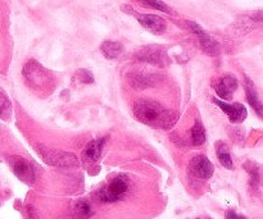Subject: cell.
Returning a JSON list of instances; mask_svg holds the SVG:
<instances>
[{
    "label": "cell",
    "instance_id": "obj_1",
    "mask_svg": "<svg viewBox=\"0 0 263 219\" xmlns=\"http://www.w3.org/2000/svg\"><path fill=\"white\" fill-rule=\"evenodd\" d=\"M133 112L139 122L157 130H170L179 121V113L149 99L136 100Z\"/></svg>",
    "mask_w": 263,
    "mask_h": 219
},
{
    "label": "cell",
    "instance_id": "obj_23",
    "mask_svg": "<svg viewBox=\"0 0 263 219\" xmlns=\"http://www.w3.org/2000/svg\"><path fill=\"white\" fill-rule=\"evenodd\" d=\"M225 218L226 219H247L246 217H244V215L238 214L235 210H228V212H226Z\"/></svg>",
    "mask_w": 263,
    "mask_h": 219
},
{
    "label": "cell",
    "instance_id": "obj_17",
    "mask_svg": "<svg viewBox=\"0 0 263 219\" xmlns=\"http://www.w3.org/2000/svg\"><path fill=\"white\" fill-rule=\"evenodd\" d=\"M92 208L90 205L89 202L86 200H77L76 203L73 204L72 207V215L74 218H79V219H86L92 215Z\"/></svg>",
    "mask_w": 263,
    "mask_h": 219
},
{
    "label": "cell",
    "instance_id": "obj_5",
    "mask_svg": "<svg viewBox=\"0 0 263 219\" xmlns=\"http://www.w3.org/2000/svg\"><path fill=\"white\" fill-rule=\"evenodd\" d=\"M8 163H9L10 169H12V172L18 180H21V181L27 185H32L35 182V169H33L32 164L28 161H26L25 158H22L20 155L10 156L8 159Z\"/></svg>",
    "mask_w": 263,
    "mask_h": 219
},
{
    "label": "cell",
    "instance_id": "obj_7",
    "mask_svg": "<svg viewBox=\"0 0 263 219\" xmlns=\"http://www.w3.org/2000/svg\"><path fill=\"white\" fill-rule=\"evenodd\" d=\"M186 26H187V28H189V30L194 33V35L198 36L200 48H202V50L204 51L207 55H211V56L220 55L221 46H220V43H218L216 38H213L212 36L208 35V33L205 32V31L203 30V28L200 27L198 23L190 22L189 21V22H186Z\"/></svg>",
    "mask_w": 263,
    "mask_h": 219
},
{
    "label": "cell",
    "instance_id": "obj_24",
    "mask_svg": "<svg viewBox=\"0 0 263 219\" xmlns=\"http://www.w3.org/2000/svg\"><path fill=\"white\" fill-rule=\"evenodd\" d=\"M205 219H212V218H205Z\"/></svg>",
    "mask_w": 263,
    "mask_h": 219
},
{
    "label": "cell",
    "instance_id": "obj_20",
    "mask_svg": "<svg viewBox=\"0 0 263 219\" xmlns=\"http://www.w3.org/2000/svg\"><path fill=\"white\" fill-rule=\"evenodd\" d=\"M140 2L141 4L145 5L148 8H153V9L159 10V12H163V13H171L172 9L166 4L162 0H138Z\"/></svg>",
    "mask_w": 263,
    "mask_h": 219
},
{
    "label": "cell",
    "instance_id": "obj_21",
    "mask_svg": "<svg viewBox=\"0 0 263 219\" xmlns=\"http://www.w3.org/2000/svg\"><path fill=\"white\" fill-rule=\"evenodd\" d=\"M247 172L251 176V185L254 189H258L259 186V168L257 164L254 163H247L246 164Z\"/></svg>",
    "mask_w": 263,
    "mask_h": 219
},
{
    "label": "cell",
    "instance_id": "obj_16",
    "mask_svg": "<svg viewBox=\"0 0 263 219\" xmlns=\"http://www.w3.org/2000/svg\"><path fill=\"white\" fill-rule=\"evenodd\" d=\"M100 50H102V53L104 54V56L107 59H117L123 53L125 48H123V45L121 43L107 40L102 44Z\"/></svg>",
    "mask_w": 263,
    "mask_h": 219
},
{
    "label": "cell",
    "instance_id": "obj_2",
    "mask_svg": "<svg viewBox=\"0 0 263 219\" xmlns=\"http://www.w3.org/2000/svg\"><path fill=\"white\" fill-rule=\"evenodd\" d=\"M23 78L26 85L36 92L50 91L54 86V77L46 68H44L39 62L28 61L22 69Z\"/></svg>",
    "mask_w": 263,
    "mask_h": 219
},
{
    "label": "cell",
    "instance_id": "obj_11",
    "mask_svg": "<svg viewBox=\"0 0 263 219\" xmlns=\"http://www.w3.org/2000/svg\"><path fill=\"white\" fill-rule=\"evenodd\" d=\"M238 79H236L235 76H233V74L230 73L223 74V76L220 77V78L215 82V85H213L216 94H217L222 100H230L231 97H233L234 92L238 89Z\"/></svg>",
    "mask_w": 263,
    "mask_h": 219
},
{
    "label": "cell",
    "instance_id": "obj_6",
    "mask_svg": "<svg viewBox=\"0 0 263 219\" xmlns=\"http://www.w3.org/2000/svg\"><path fill=\"white\" fill-rule=\"evenodd\" d=\"M136 59L143 63L152 64L157 67H164L170 63V59L167 56L166 50L161 46L151 45L141 48L138 53L135 54Z\"/></svg>",
    "mask_w": 263,
    "mask_h": 219
},
{
    "label": "cell",
    "instance_id": "obj_15",
    "mask_svg": "<svg viewBox=\"0 0 263 219\" xmlns=\"http://www.w3.org/2000/svg\"><path fill=\"white\" fill-rule=\"evenodd\" d=\"M216 154H217V159L221 163V166L225 167L226 169H234V162L231 159L230 150H229L228 145L222 141H217L215 145Z\"/></svg>",
    "mask_w": 263,
    "mask_h": 219
},
{
    "label": "cell",
    "instance_id": "obj_12",
    "mask_svg": "<svg viewBox=\"0 0 263 219\" xmlns=\"http://www.w3.org/2000/svg\"><path fill=\"white\" fill-rule=\"evenodd\" d=\"M105 143H107V137H99L97 140L90 141L86 148L84 149V151H82V161L86 164L97 163L100 159V155H102Z\"/></svg>",
    "mask_w": 263,
    "mask_h": 219
},
{
    "label": "cell",
    "instance_id": "obj_19",
    "mask_svg": "<svg viewBox=\"0 0 263 219\" xmlns=\"http://www.w3.org/2000/svg\"><path fill=\"white\" fill-rule=\"evenodd\" d=\"M10 117H12V103L4 92L0 91V118L9 121Z\"/></svg>",
    "mask_w": 263,
    "mask_h": 219
},
{
    "label": "cell",
    "instance_id": "obj_14",
    "mask_svg": "<svg viewBox=\"0 0 263 219\" xmlns=\"http://www.w3.org/2000/svg\"><path fill=\"white\" fill-rule=\"evenodd\" d=\"M157 81H158V78L153 73L138 71L136 73L131 74V84H133L134 87H138V89H145V87L153 86V85L157 84Z\"/></svg>",
    "mask_w": 263,
    "mask_h": 219
},
{
    "label": "cell",
    "instance_id": "obj_9",
    "mask_svg": "<svg viewBox=\"0 0 263 219\" xmlns=\"http://www.w3.org/2000/svg\"><path fill=\"white\" fill-rule=\"evenodd\" d=\"M213 172L215 167L205 155H197L190 161L189 173L194 178L210 180L213 176Z\"/></svg>",
    "mask_w": 263,
    "mask_h": 219
},
{
    "label": "cell",
    "instance_id": "obj_18",
    "mask_svg": "<svg viewBox=\"0 0 263 219\" xmlns=\"http://www.w3.org/2000/svg\"><path fill=\"white\" fill-rule=\"evenodd\" d=\"M190 138H192V144L194 146H202L207 140L205 136V128L200 121H195L194 126H193L192 131H190Z\"/></svg>",
    "mask_w": 263,
    "mask_h": 219
},
{
    "label": "cell",
    "instance_id": "obj_3",
    "mask_svg": "<svg viewBox=\"0 0 263 219\" xmlns=\"http://www.w3.org/2000/svg\"><path fill=\"white\" fill-rule=\"evenodd\" d=\"M130 190V181L123 174H118L110 180L109 184L100 189L95 194L98 202L100 203H116L122 200Z\"/></svg>",
    "mask_w": 263,
    "mask_h": 219
},
{
    "label": "cell",
    "instance_id": "obj_10",
    "mask_svg": "<svg viewBox=\"0 0 263 219\" xmlns=\"http://www.w3.org/2000/svg\"><path fill=\"white\" fill-rule=\"evenodd\" d=\"M213 102L215 104L220 108L221 110L225 112V114L228 115L229 121L231 123H241L246 121L247 115H248V110L240 103H234V104H228V103L222 102L220 99H216L213 97Z\"/></svg>",
    "mask_w": 263,
    "mask_h": 219
},
{
    "label": "cell",
    "instance_id": "obj_8",
    "mask_svg": "<svg viewBox=\"0 0 263 219\" xmlns=\"http://www.w3.org/2000/svg\"><path fill=\"white\" fill-rule=\"evenodd\" d=\"M125 9L127 10L128 14L131 13L136 18V21L149 32L154 33V35H162L166 31L167 23L163 18L158 17L156 14H139L135 10L127 9V8H125Z\"/></svg>",
    "mask_w": 263,
    "mask_h": 219
},
{
    "label": "cell",
    "instance_id": "obj_22",
    "mask_svg": "<svg viewBox=\"0 0 263 219\" xmlns=\"http://www.w3.org/2000/svg\"><path fill=\"white\" fill-rule=\"evenodd\" d=\"M74 79L79 81V84H85V85H90L95 82L94 74H92L90 71H87V69H79V71L74 73Z\"/></svg>",
    "mask_w": 263,
    "mask_h": 219
},
{
    "label": "cell",
    "instance_id": "obj_4",
    "mask_svg": "<svg viewBox=\"0 0 263 219\" xmlns=\"http://www.w3.org/2000/svg\"><path fill=\"white\" fill-rule=\"evenodd\" d=\"M40 156L46 164L58 168H72V167L79 166V159L74 154L68 151L57 150V149H49L46 146L39 145L36 148Z\"/></svg>",
    "mask_w": 263,
    "mask_h": 219
},
{
    "label": "cell",
    "instance_id": "obj_13",
    "mask_svg": "<svg viewBox=\"0 0 263 219\" xmlns=\"http://www.w3.org/2000/svg\"><path fill=\"white\" fill-rule=\"evenodd\" d=\"M244 90H246V95H247V100H248V103L252 105V108L256 110V113L258 114V117H262V109H263L262 102H261V99H259L258 91H257L253 81H252L248 76H246Z\"/></svg>",
    "mask_w": 263,
    "mask_h": 219
}]
</instances>
